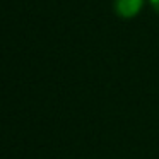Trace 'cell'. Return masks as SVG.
<instances>
[{"mask_svg":"<svg viewBox=\"0 0 159 159\" xmlns=\"http://www.w3.org/2000/svg\"><path fill=\"white\" fill-rule=\"evenodd\" d=\"M152 5H154V7L159 11V0H152Z\"/></svg>","mask_w":159,"mask_h":159,"instance_id":"cell-2","label":"cell"},{"mask_svg":"<svg viewBox=\"0 0 159 159\" xmlns=\"http://www.w3.org/2000/svg\"><path fill=\"white\" fill-rule=\"evenodd\" d=\"M142 0H118L116 9L121 16H134L139 11Z\"/></svg>","mask_w":159,"mask_h":159,"instance_id":"cell-1","label":"cell"}]
</instances>
